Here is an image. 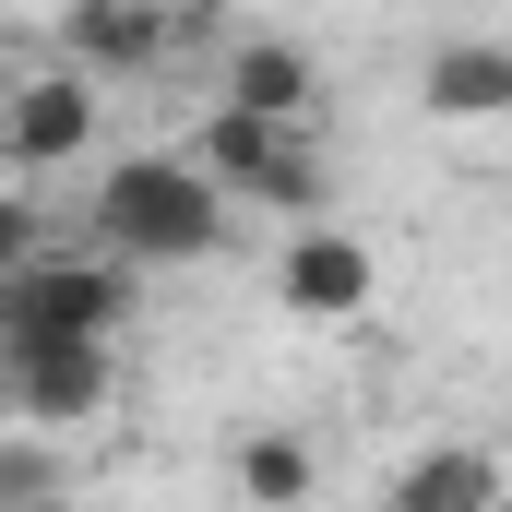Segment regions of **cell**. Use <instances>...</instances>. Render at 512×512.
<instances>
[{
	"label": "cell",
	"instance_id": "cell-1",
	"mask_svg": "<svg viewBox=\"0 0 512 512\" xmlns=\"http://www.w3.org/2000/svg\"><path fill=\"white\" fill-rule=\"evenodd\" d=\"M84 239L120 251L131 274L215 262V251H227V191H215L191 155H108L96 191H84Z\"/></svg>",
	"mask_w": 512,
	"mask_h": 512
},
{
	"label": "cell",
	"instance_id": "cell-2",
	"mask_svg": "<svg viewBox=\"0 0 512 512\" xmlns=\"http://www.w3.org/2000/svg\"><path fill=\"white\" fill-rule=\"evenodd\" d=\"M227 203H262V215H322V155H310V131L298 120H262V108H203L191 143H179Z\"/></svg>",
	"mask_w": 512,
	"mask_h": 512
},
{
	"label": "cell",
	"instance_id": "cell-3",
	"mask_svg": "<svg viewBox=\"0 0 512 512\" xmlns=\"http://www.w3.org/2000/svg\"><path fill=\"white\" fill-rule=\"evenodd\" d=\"M131 298H143L131 262L96 251V239H84V251H36V262L0 274V322H12V334H120Z\"/></svg>",
	"mask_w": 512,
	"mask_h": 512
},
{
	"label": "cell",
	"instance_id": "cell-4",
	"mask_svg": "<svg viewBox=\"0 0 512 512\" xmlns=\"http://www.w3.org/2000/svg\"><path fill=\"white\" fill-rule=\"evenodd\" d=\"M0 382H12V417H36V429H96L120 393V334H12L0 322Z\"/></svg>",
	"mask_w": 512,
	"mask_h": 512
},
{
	"label": "cell",
	"instance_id": "cell-5",
	"mask_svg": "<svg viewBox=\"0 0 512 512\" xmlns=\"http://www.w3.org/2000/svg\"><path fill=\"white\" fill-rule=\"evenodd\" d=\"M96 72L84 60H48V72H24L12 96H0V155H12V179H60V167H96Z\"/></svg>",
	"mask_w": 512,
	"mask_h": 512
},
{
	"label": "cell",
	"instance_id": "cell-6",
	"mask_svg": "<svg viewBox=\"0 0 512 512\" xmlns=\"http://www.w3.org/2000/svg\"><path fill=\"white\" fill-rule=\"evenodd\" d=\"M370 298H382V251H370L358 227L298 215V227L274 239V310H286V322H358Z\"/></svg>",
	"mask_w": 512,
	"mask_h": 512
},
{
	"label": "cell",
	"instance_id": "cell-7",
	"mask_svg": "<svg viewBox=\"0 0 512 512\" xmlns=\"http://www.w3.org/2000/svg\"><path fill=\"white\" fill-rule=\"evenodd\" d=\"M179 48H191V12L179 0H72L60 12V60H84L96 84H131V72H155Z\"/></svg>",
	"mask_w": 512,
	"mask_h": 512
},
{
	"label": "cell",
	"instance_id": "cell-8",
	"mask_svg": "<svg viewBox=\"0 0 512 512\" xmlns=\"http://www.w3.org/2000/svg\"><path fill=\"white\" fill-rule=\"evenodd\" d=\"M417 108L453 131H501L512 120V36H441L417 60Z\"/></svg>",
	"mask_w": 512,
	"mask_h": 512
},
{
	"label": "cell",
	"instance_id": "cell-9",
	"mask_svg": "<svg viewBox=\"0 0 512 512\" xmlns=\"http://www.w3.org/2000/svg\"><path fill=\"white\" fill-rule=\"evenodd\" d=\"M382 512H512V465L501 441L477 453V441H429V453H405L382 477Z\"/></svg>",
	"mask_w": 512,
	"mask_h": 512
},
{
	"label": "cell",
	"instance_id": "cell-10",
	"mask_svg": "<svg viewBox=\"0 0 512 512\" xmlns=\"http://www.w3.org/2000/svg\"><path fill=\"white\" fill-rule=\"evenodd\" d=\"M215 96H227V108H262V120H310V108H322V60H310L298 36H239L227 72H215Z\"/></svg>",
	"mask_w": 512,
	"mask_h": 512
},
{
	"label": "cell",
	"instance_id": "cell-11",
	"mask_svg": "<svg viewBox=\"0 0 512 512\" xmlns=\"http://www.w3.org/2000/svg\"><path fill=\"white\" fill-rule=\"evenodd\" d=\"M227 489L251 512H310V489H322V453L298 441V429H251L239 453H227Z\"/></svg>",
	"mask_w": 512,
	"mask_h": 512
},
{
	"label": "cell",
	"instance_id": "cell-12",
	"mask_svg": "<svg viewBox=\"0 0 512 512\" xmlns=\"http://www.w3.org/2000/svg\"><path fill=\"white\" fill-rule=\"evenodd\" d=\"M501 465H512V393H501Z\"/></svg>",
	"mask_w": 512,
	"mask_h": 512
}]
</instances>
